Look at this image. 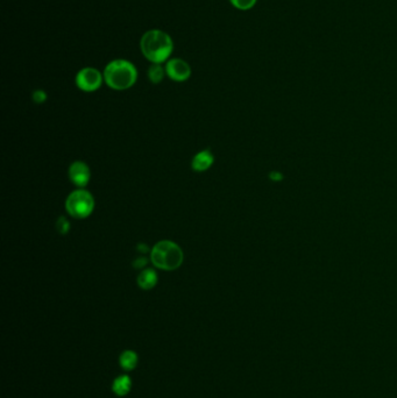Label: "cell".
I'll list each match as a JSON object with an SVG mask.
<instances>
[{
    "instance_id": "6da1fadb",
    "label": "cell",
    "mask_w": 397,
    "mask_h": 398,
    "mask_svg": "<svg viewBox=\"0 0 397 398\" xmlns=\"http://www.w3.org/2000/svg\"><path fill=\"white\" fill-rule=\"evenodd\" d=\"M140 49L149 62L162 64L171 56L174 42L168 33L161 29H151L142 35Z\"/></svg>"
},
{
    "instance_id": "7a4b0ae2",
    "label": "cell",
    "mask_w": 397,
    "mask_h": 398,
    "mask_svg": "<svg viewBox=\"0 0 397 398\" xmlns=\"http://www.w3.org/2000/svg\"><path fill=\"white\" fill-rule=\"evenodd\" d=\"M104 82L109 88L124 91L135 84L138 71L132 62L127 59H113L104 69Z\"/></svg>"
},
{
    "instance_id": "3957f363",
    "label": "cell",
    "mask_w": 397,
    "mask_h": 398,
    "mask_svg": "<svg viewBox=\"0 0 397 398\" xmlns=\"http://www.w3.org/2000/svg\"><path fill=\"white\" fill-rule=\"evenodd\" d=\"M183 250L175 242L162 240L157 242L151 250V261L162 270H175L183 263Z\"/></svg>"
},
{
    "instance_id": "277c9868",
    "label": "cell",
    "mask_w": 397,
    "mask_h": 398,
    "mask_svg": "<svg viewBox=\"0 0 397 398\" xmlns=\"http://www.w3.org/2000/svg\"><path fill=\"white\" fill-rule=\"evenodd\" d=\"M65 208L71 217L76 219H84L94 212L95 198L89 191L78 189L68 196L65 200Z\"/></svg>"
},
{
    "instance_id": "5b68a950",
    "label": "cell",
    "mask_w": 397,
    "mask_h": 398,
    "mask_svg": "<svg viewBox=\"0 0 397 398\" xmlns=\"http://www.w3.org/2000/svg\"><path fill=\"white\" fill-rule=\"evenodd\" d=\"M104 75L98 69L86 67L80 69L76 75L77 88L84 92H95L103 84Z\"/></svg>"
},
{
    "instance_id": "8992f818",
    "label": "cell",
    "mask_w": 397,
    "mask_h": 398,
    "mask_svg": "<svg viewBox=\"0 0 397 398\" xmlns=\"http://www.w3.org/2000/svg\"><path fill=\"white\" fill-rule=\"evenodd\" d=\"M166 75L175 82H186L191 76L189 63L182 58H169L164 65Z\"/></svg>"
},
{
    "instance_id": "52a82bcc",
    "label": "cell",
    "mask_w": 397,
    "mask_h": 398,
    "mask_svg": "<svg viewBox=\"0 0 397 398\" xmlns=\"http://www.w3.org/2000/svg\"><path fill=\"white\" fill-rule=\"evenodd\" d=\"M69 178L76 187L85 188L91 178L90 168L83 161H75L69 168Z\"/></svg>"
},
{
    "instance_id": "ba28073f",
    "label": "cell",
    "mask_w": 397,
    "mask_h": 398,
    "mask_svg": "<svg viewBox=\"0 0 397 398\" xmlns=\"http://www.w3.org/2000/svg\"><path fill=\"white\" fill-rule=\"evenodd\" d=\"M214 157L212 152L208 149H204V151L199 152L193 156L192 161H191V168L193 171L203 172L208 170L212 164H213Z\"/></svg>"
},
{
    "instance_id": "9c48e42d",
    "label": "cell",
    "mask_w": 397,
    "mask_h": 398,
    "mask_svg": "<svg viewBox=\"0 0 397 398\" xmlns=\"http://www.w3.org/2000/svg\"><path fill=\"white\" fill-rule=\"evenodd\" d=\"M136 283L143 290L153 289L157 283V274L154 269L147 268L139 274Z\"/></svg>"
},
{
    "instance_id": "30bf717a",
    "label": "cell",
    "mask_w": 397,
    "mask_h": 398,
    "mask_svg": "<svg viewBox=\"0 0 397 398\" xmlns=\"http://www.w3.org/2000/svg\"><path fill=\"white\" fill-rule=\"evenodd\" d=\"M132 388V379L130 376L122 375L114 379L112 385V390L117 396H126Z\"/></svg>"
},
{
    "instance_id": "8fae6325",
    "label": "cell",
    "mask_w": 397,
    "mask_h": 398,
    "mask_svg": "<svg viewBox=\"0 0 397 398\" xmlns=\"http://www.w3.org/2000/svg\"><path fill=\"white\" fill-rule=\"evenodd\" d=\"M119 362L125 370H133L138 364V355L133 351H125L119 358Z\"/></svg>"
},
{
    "instance_id": "7c38bea8",
    "label": "cell",
    "mask_w": 397,
    "mask_h": 398,
    "mask_svg": "<svg viewBox=\"0 0 397 398\" xmlns=\"http://www.w3.org/2000/svg\"><path fill=\"white\" fill-rule=\"evenodd\" d=\"M166 76V69L161 64L157 63H151V67L148 68V78L153 84H159L163 80Z\"/></svg>"
},
{
    "instance_id": "4fadbf2b",
    "label": "cell",
    "mask_w": 397,
    "mask_h": 398,
    "mask_svg": "<svg viewBox=\"0 0 397 398\" xmlns=\"http://www.w3.org/2000/svg\"><path fill=\"white\" fill-rule=\"evenodd\" d=\"M258 0H229L232 5L234 6L237 10L240 11H248L253 8L256 4Z\"/></svg>"
},
{
    "instance_id": "5bb4252c",
    "label": "cell",
    "mask_w": 397,
    "mask_h": 398,
    "mask_svg": "<svg viewBox=\"0 0 397 398\" xmlns=\"http://www.w3.org/2000/svg\"><path fill=\"white\" fill-rule=\"evenodd\" d=\"M56 229L59 234L65 235L70 230V223L65 217H59L57 221H56Z\"/></svg>"
},
{
    "instance_id": "9a60e30c",
    "label": "cell",
    "mask_w": 397,
    "mask_h": 398,
    "mask_svg": "<svg viewBox=\"0 0 397 398\" xmlns=\"http://www.w3.org/2000/svg\"><path fill=\"white\" fill-rule=\"evenodd\" d=\"M33 100L37 104H42L47 100V94L43 91V90H35L33 92Z\"/></svg>"
},
{
    "instance_id": "2e32d148",
    "label": "cell",
    "mask_w": 397,
    "mask_h": 398,
    "mask_svg": "<svg viewBox=\"0 0 397 398\" xmlns=\"http://www.w3.org/2000/svg\"><path fill=\"white\" fill-rule=\"evenodd\" d=\"M147 262H148L147 257L140 256V257H138V259L135 260V261L133 262V267L135 268V269H141V268L145 267L146 265H147Z\"/></svg>"
},
{
    "instance_id": "e0dca14e",
    "label": "cell",
    "mask_w": 397,
    "mask_h": 398,
    "mask_svg": "<svg viewBox=\"0 0 397 398\" xmlns=\"http://www.w3.org/2000/svg\"><path fill=\"white\" fill-rule=\"evenodd\" d=\"M138 250L140 251V253L146 254V253H148V251H149V248L147 247V245H145V244H139V245H138Z\"/></svg>"
}]
</instances>
